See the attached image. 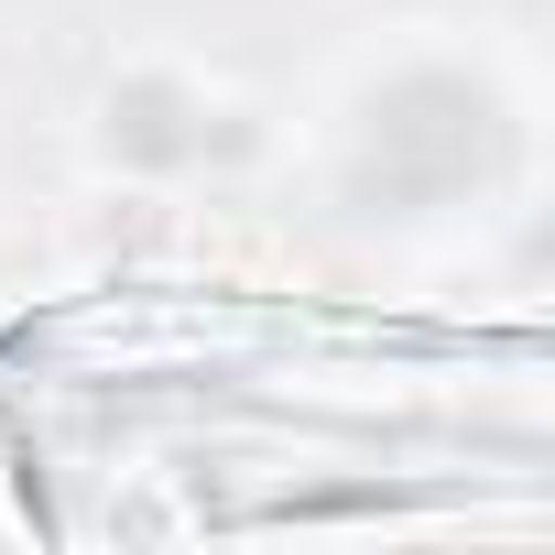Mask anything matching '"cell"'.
<instances>
[{
	"instance_id": "6da1fadb",
	"label": "cell",
	"mask_w": 555,
	"mask_h": 555,
	"mask_svg": "<svg viewBox=\"0 0 555 555\" xmlns=\"http://www.w3.org/2000/svg\"><path fill=\"white\" fill-rule=\"evenodd\" d=\"M284 164L360 240H490L544 185V77L490 23H382L317 77Z\"/></svg>"
},
{
	"instance_id": "7a4b0ae2",
	"label": "cell",
	"mask_w": 555,
	"mask_h": 555,
	"mask_svg": "<svg viewBox=\"0 0 555 555\" xmlns=\"http://www.w3.org/2000/svg\"><path fill=\"white\" fill-rule=\"evenodd\" d=\"M77 175L142 207H185L207 185H240L261 164H284V120L272 99H250L229 66H207L196 44H120L88 99H77Z\"/></svg>"
},
{
	"instance_id": "3957f363",
	"label": "cell",
	"mask_w": 555,
	"mask_h": 555,
	"mask_svg": "<svg viewBox=\"0 0 555 555\" xmlns=\"http://www.w3.org/2000/svg\"><path fill=\"white\" fill-rule=\"evenodd\" d=\"M23 88H34V44H23V23H12V12H0V109H12Z\"/></svg>"
}]
</instances>
